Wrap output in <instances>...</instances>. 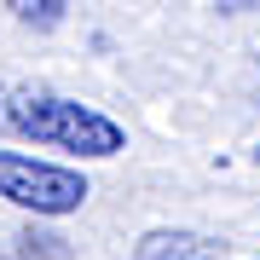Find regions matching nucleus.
Wrapping results in <instances>:
<instances>
[{
  "mask_svg": "<svg viewBox=\"0 0 260 260\" xmlns=\"http://www.w3.org/2000/svg\"><path fill=\"white\" fill-rule=\"evenodd\" d=\"M254 162H260V145H254Z\"/></svg>",
  "mask_w": 260,
  "mask_h": 260,
  "instance_id": "5",
  "label": "nucleus"
},
{
  "mask_svg": "<svg viewBox=\"0 0 260 260\" xmlns=\"http://www.w3.org/2000/svg\"><path fill=\"white\" fill-rule=\"evenodd\" d=\"M12 12H18V18H23L29 29H35V23H41V29H52V23L64 18L70 6H64V0H41V6H35V0H23V6H12Z\"/></svg>",
  "mask_w": 260,
  "mask_h": 260,
  "instance_id": "4",
  "label": "nucleus"
},
{
  "mask_svg": "<svg viewBox=\"0 0 260 260\" xmlns=\"http://www.w3.org/2000/svg\"><path fill=\"white\" fill-rule=\"evenodd\" d=\"M87 197H93V185H87L81 168L35 162V156H23V150H0V203L58 220V214H75Z\"/></svg>",
  "mask_w": 260,
  "mask_h": 260,
  "instance_id": "2",
  "label": "nucleus"
},
{
  "mask_svg": "<svg viewBox=\"0 0 260 260\" xmlns=\"http://www.w3.org/2000/svg\"><path fill=\"white\" fill-rule=\"evenodd\" d=\"M133 260H225V249L191 225H150L133 243Z\"/></svg>",
  "mask_w": 260,
  "mask_h": 260,
  "instance_id": "3",
  "label": "nucleus"
},
{
  "mask_svg": "<svg viewBox=\"0 0 260 260\" xmlns=\"http://www.w3.org/2000/svg\"><path fill=\"white\" fill-rule=\"evenodd\" d=\"M0 127L47 145V150H64V156H93V162L127 150V127L116 116H104L81 99L35 93V87H6L0 93Z\"/></svg>",
  "mask_w": 260,
  "mask_h": 260,
  "instance_id": "1",
  "label": "nucleus"
}]
</instances>
